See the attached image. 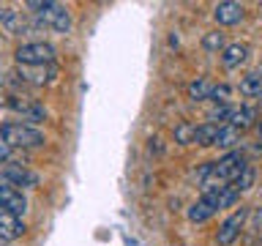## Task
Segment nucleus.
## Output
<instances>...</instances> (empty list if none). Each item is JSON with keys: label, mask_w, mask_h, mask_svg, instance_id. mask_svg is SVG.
Here are the masks:
<instances>
[{"label": "nucleus", "mask_w": 262, "mask_h": 246, "mask_svg": "<svg viewBox=\"0 0 262 246\" xmlns=\"http://www.w3.org/2000/svg\"><path fill=\"white\" fill-rule=\"evenodd\" d=\"M216 131H219V126H213V123H200V126L194 129V145H200V148L213 145Z\"/></svg>", "instance_id": "19"}, {"label": "nucleus", "mask_w": 262, "mask_h": 246, "mask_svg": "<svg viewBox=\"0 0 262 246\" xmlns=\"http://www.w3.org/2000/svg\"><path fill=\"white\" fill-rule=\"evenodd\" d=\"M194 123H178L175 126V142L180 145H194Z\"/></svg>", "instance_id": "23"}, {"label": "nucleus", "mask_w": 262, "mask_h": 246, "mask_svg": "<svg viewBox=\"0 0 262 246\" xmlns=\"http://www.w3.org/2000/svg\"><path fill=\"white\" fill-rule=\"evenodd\" d=\"M28 8L36 14V19L47 28H52L55 33H69L71 30V11L63 3H52V0H30Z\"/></svg>", "instance_id": "3"}, {"label": "nucleus", "mask_w": 262, "mask_h": 246, "mask_svg": "<svg viewBox=\"0 0 262 246\" xmlns=\"http://www.w3.org/2000/svg\"><path fill=\"white\" fill-rule=\"evenodd\" d=\"M257 131H259V137H262V120L257 123Z\"/></svg>", "instance_id": "25"}, {"label": "nucleus", "mask_w": 262, "mask_h": 246, "mask_svg": "<svg viewBox=\"0 0 262 246\" xmlns=\"http://www.w3.org/2000/svg\"><path fill=\"white\" fill-rule=\"evenodd\" d=\"M257 98H259V104H262V93H259V96H257Z\"/></svg>", "instance_id": "26"}, {"label": "nucleus", "mask_w": 262, "mask_h": 246, "mask_svg": "<svg viewBox=\"0 0 262 246\" xmlns=\"http://www.w3.org/2000/svg\"><path fill=\"white\" fill-rule=\"evenodd\" d=\"M0 139L8 145V148H41L47 142L44 131L36 129V126H28V123H3L0 126Z\"/></svg>", "instance_id": "4"}, {"label": "nucleus", "mask_w": 262, "mask_h": 246, "mask_svg": "<svg viewBox=\"0 0 262 246\" xmlns=\"http://www.w3.org/2000/svg\"><path fill=\"white\" fill-rule=\"evenodd\" d=\"M8 107H11L14 112H19V115H25L28 120H44L47 118V110L41 104H36V101H30V98H11L8 101Z\"/></svg>", "instance_id": "13"}, {"label": "nucleus", "mask_w": 262, "mask_h": 246, "mask_svg": "<svg viewBox=\"0 0 262 246\" xmlns=\"http://www.w3.org/2000/svg\"><path fill=\"white\" fill-rule=\"evenodd\" d=\"M237 200H241V194H237L232 186H210V189H205L200 200L186 211V216H188V221L200 224V221H208L216 211L235 205Z\"/></svg>", "instance_id": "1"}, {"label": "nucleus", "mask_w": 262, "mask_h": 246, "mask_svg": "<svg viewBox=\"0 0 262 246\" xmlns=\"http://www.w3.org/2000/svg\"><path fill=\"white\" fill-rule=\"evenodd\" d=\"M22 235H25V221L19 216H14V213L0 211V243L16 241Z\"/></svg>", "instance_id": "11"}, {"label": "nucleus", "mask_w": 262, "mask_h": 246, "mask_svg": "<svg viewBox=\"0 0 262 246\" xmlns=\"http://www.w3.org/2000/svg\"><path fill=\"white\" fill-rule=\"evenodd\" d=\"M202 47L208 49V52H219V55H221V49L227 47V41H224V33H219V30H210V33H205V36H202Z\"/></svg>", "instance_id": "20"}, {"label": "nucleus", "mask_w": 262, "mask_h": 246, "mask_svg": "<svg viewBox=\"0 0 262 246\" xmlns=\"http://www.w3.org/2000/svg\"><path fill=\"white\" fill-rule=\"evenodd\" d=\"M0 211L14 213V216L22 219L25 211H28V197H25L22 189H14V186L0 183Z\"/></svg>", "instance_id": "7"}, {"label": "nucleus", "mask_w": 262, "mask_h": 246, "mask_svg": "<svg viewBox=\"0 0 262 246\" xmlns=\"http://www.w3.org/2000/svg\"><path fill=\"white\" fill-rule=\"evenodd\" d=\"M210 93H213V82L208 77H200L188 85V98L191 101H205V98H210Z\"/></svg>", "instance_id": "17"}, {"label": "nucleus", "mask_w": 262, "mask_h": 246, "mask_svg": "<svg viewBox=\"0 0 262 246\" xmlns=\"http://www.w3.org/2000/svg\"><path fill=\"white\" fill-rule=\"evenodd\" d=\"M254 178H257V172H254V167H246L241 175H237V180L232 183V189L237 194H243V192H249V189L254 186Z\"/></svg>", "instance_id": "22"}, {"label": "nucleus", "mask_w": 262, "mask_h": 246, "mask_svg": "<svg viewBox=\"0 0 262 246\" xmlns=\"http://www.w3.org/2000/svg\"><path fill=\"white\" fill-rule=\"evenodd\" d=\"M0 28L6 33H22L25 22L19 19V11H14V8H8V6H0Z\"/></svg>", "instance_id": "15"}, {"label": "nucleus", "mask_w": 262, "mask_h": 246, "mask_svg": "<svg viewBox=\"0 0 262 246\" xmlns=\"http://www.w3.org/2000/svg\"><path fill=\"white\" fill-rule=\"evenodd\" d=\"M254 120H257V110H254V107H235L232 115H229V120H227V126L243 131V129H249Z\"/></svg>", "instance_id": "14"}, {"label": "nucleus", "mask_w": 262, "mask_h": 246, "mask_svg": "<svg viewBox=\"0 0 262 246\" xmlns=\"http://www.w3.org/2000/svg\"><path fill=\"white\" fill-rule=\"evenodd\" d=\"M246 57H249V47L241 44V41L227 44L221 49V66H224V69H237V66L246 63Z\"/></svg>", "instance_id": "12"}, {"label": "nucleus", "mask_w": 262, "mask_h": 246, "mask_svg": "<svg viewBox=\"0 0 262 246\" xmlns=\"http://www.w3.org/2000/svg\"><path fill=\"white\" fill-rule=\"evenodd\" d=\"M246 208H237L232 216H227L224 221H221V227H219V233H216V241L219 246H232L237 241V235H241V227H243V221H246Z\"/></svg>", "instance_id": "8"}, {"label": "nucleus", "mask_w": 262, "mask_h": 246, "mask_svg": "<svg viewBox=\"0 0 262 246\" xmlns=\"http://www.w3.org/2000/svg\"><path fill=\"white\" fill-rule=\"evenodd\" d=\"M16 63L19 66H52L57 57V49L47 41H28V44L16 47Z\"/></svg>", "instance_id": "5"}, {"label": "nucleus", "mask_w": 262, "mask_h": 246, "mask_svg": "<svg viewBox=\"0 0 262 246\" xmlns=\"http://www.w3.org/2000/svg\"><path fill=\"white\" fill-rule=\"evenodd\" d=\"M0 183L14 186V189H33L38 183V175H36V172H30L28 167H22V164L8 161L6 167L0 170Z\"/></svg>", "instance_id": "6"}, {"label": "nucleus", "mask_w": 262, "mask_h": 246, "mask_svg": "<svg viewBox=\"0 0 262 246\" xmlns=\"http://www.w3.org/2000/svg\"><path fill=\"white\" fill-rule=\"evenodd\" d=\"M243 16H246V8L241 3H232V0L216 3V8H213V19L219 25H224V28H232V25H237Z\"/></svg>", "instance_id": "10"}, {"label": "nucleus", "mask_w": 262, "mask_h": 246, "mask_svg": "<svg viewBox=\"0 0 262 246\" xmlns=\"http://www.w3.org/2000/svg\"><path fill=\"white\" fill-rule=\"evenodd\" d=\"M249 167L243 159V153H237V151H229L227 156H221L219 161H210V175L208 180H205V189H210V186H232L237 175Z\"/></svg>", "instance_id": "2"}, {"label": "nucleus", "mask_w": 262, "mask_h": 246, "mask_svg": "<svg viewBox=\"0 0 262 246\" xmlns=\"http://www.w3.org/2000/svg\"><path fill=\"white\" fill-rule=\"evenodd\" d=\"M241 142V131L237 129H232V126H219V131H216V139H213V145L216 148H232V145H237Z\"/></svg>", "instance_id": "18"}, {"label": "nucleus", "mask_w": 262, "mask_h": 246, "mask_svg": "<svg viewBox=\"0 0 262 246\" xmlns=\"http://www.w3.org/2000/svg\"><path fill=\"white\" fill-rule=\"evenodd\" d=\"M232 110L235 107H229V104H216L208 112V123H213V126H224V123L229 120V115H232Z\"/></svg>", "instance_id": "21"}, {"label": "nucleus", "mask_w": 262, "mask_h": 246, "mask_svg": "<svg viewBox=\"0 0 262 246\" xmlns=\"http://www.w3.org/2000/svg\"><path fill=\"white\" fill-rule=\"evenodd\" d=\"M229 93H232V88L229 85H213V93H210V98L216 104H224L227 98H229Z\"/></svg>", "instance_id": "24"}, {"label": "nucleus", "mask_w": 262, "mask_h": 246, "mask_svg": "<svg viewBox=\"0 0 262 246\" xmlns=\"http://www.w3.org/2000/svg\"><path fill=\"white\" fill-rule=\"evenodd\" d=\"M262 93V74L259 71H251L241 79V96H249V98H257Z\"/></svg>", "instance_id": "16"}, {"label": "nucleus", "mask_w": 262, "mask_h": 246, "mask_svg": "<svg viewBox=\"0 0 262 246\" xmlns=\"http://www.w3.org/2000/svg\"><path fill=\"white\" fill-rule=\"evenodd\" d=\"M57 77V69H55V63L52 66H19V79L22 82H28V85H49V82H55Z\"/></svg>", "instance_id": "9"}]
</instances>
